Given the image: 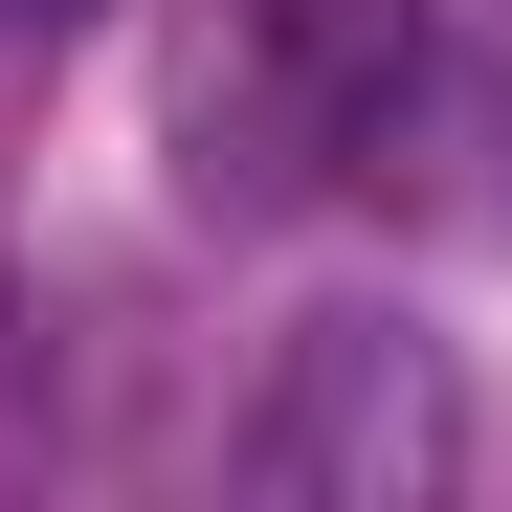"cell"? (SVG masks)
<instances>
[{
	"label": "cell",
	"mask_w": 512,
	"mask_h": 512,
	"mask_svg": "<svg viewBox=\"0 0 512 512\" xmlns=\"http://www.w3.org/2000/svg\"><path fill=\"white\" fill-rule=\"evenodd\" d=\"M401 112H423V0H179L156 45V156L201 223H290L379 179Z\"/></svg>",
	"instance_id": "1"
},
{
	"label": "cell",
	"mask_w": 512,
	"mask_h": 512,
	"mask_svg": "<svg viewBox=\"0 0 512 512\" xmlns=\"http://www.w3.org/2000/svg\"><path fill=\"white\" fill-rule=\"evenodd\" d=\"M446 446H468V401L401 312H312L290 379L245 401V490H290V512H401V490H446Z\"/></svg>",
	"instance_id": "2"
},
{
	"label": "cell",
	"mask_w": 512,
	"mask_h": 512,
	"mask_svg": "<svg viewBox=\"0 0 512 512\" xmlns=\"http://www.w3.org/2000/svg\"><path fill=\"white\" fill-rule=\"evenodd\" d=\"M23 23H67V0H0V45H23Z\"/></svg>",
	"instance_id": "3"
}]
</instances>
